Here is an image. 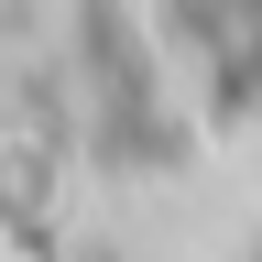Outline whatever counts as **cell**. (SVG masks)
<instances>
[{"label": "cell", "instance_id": "obj_1", "mask_svg": "<svg viewBox=\"0 0 262 262\" xmlns=\"http://www.w3.org/2000/svg\"><path fill=\"white\" fill-rule=\"evenodd\" d=\"M229 44V0H0V208L164 142Z\"/></svg>", "mask_w": 262, "mask_h": 262}]
</instances>
